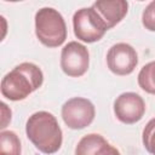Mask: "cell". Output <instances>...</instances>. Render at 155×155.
I'll return each instance as SVG.
<instances>
[{
	"label": "cell",
	"mask_w": 155,
	"mask_h": 155,
	"mask_svg": "<svg viewBox=\"0 0 155 155\" xmlns=\"http://www.w3.org/2000/svg\"><path fill=\"white\" fill-rule=\"evenodd\" d=\"M25 133L33 145L41 153H57L63 142V132L56 116L41 110L31 114L25 124Z\"/></svg>",
	"instance_id": "1"
},
{
	"label": "cell",
	"mask_w": 155,
	"mask_h": 155,
	"mask_svg": "<svg viewBox=\"0 0 155 155\" xmlns=\"http://www.w3.org/2000/svg\"><path fill=\"white\" fill-rule=\"evenodd\" d=\"M90 67V52L78 41L68 42L61 52V68L70 78L82 76Z\"/></svg>",
	"instance_id": "6"
},
{
	"label": "cell",
	"mask_w": 155,
	"mask_h": 155,
	"mask_svg": "<svg viewBox=\"0 0 155 155\" xmlns=\"http://www.w3.org/2000/svg\"><path fill=\"white\" fill-rule=\"evenodd\" d=\"M107 64L109 70L115 75H130L138 64V54L130 44L117 42L108 50Z\"/></svg>",
	"instance_id": "7"
},
{
	"label": "cell",
	"mask_w": 155,
	"mask_h": 155,
	"mask_svg": "<svg viewBox=\"0 0 155 155\" xmlns=\"http://www.w3.org/2000/svg\"><path fill=\"white\" fill-rule=\"evenodd\" d=\"M75 155H121V154L103 136L98 133H90L84 136L79 140L75 148Z\"/></svg>",
	"instance_id": "10"
},
{
	"label": "cell",
	"mask_w": 155,
	"mask_h": 155,
	"mask_svg": "<svg viewBox=\"0 0 155 155\" xmlns=\"http://www.w3.org/2000/svg\"><path fill=\"white\" fill-rule=\"evenodd\" d=\"M35 35L46 47H58L67 39L63 16L52 7H42L35 13Z\"/></svg>",
	"instance_id": "3"
},
{
	"label": "cell",
	"mask_w": 155,
	"mask_h": 155,
	"mask_svg": "<svg viewBox=\"0 0 155 155\" xmlns=\"http://www.w3.org/2000/svg\"><path fill=\"white\" fill-rule=\"evenodd\" d=\"M64 124L71 130H82L92 124L96 116L93 103L84 97H73L68 99L61 110Z\"/></svg>",
	"instance_id": "5"
},
{
	"label": "cell",
	"mask_w": 155,
	"mask_h": 155,
	"mask_svg": "<svg viewBox=\"0 0 155 155\" xmlns=\"http://www.w3.org/2000/svg\"><path fill=\"white\" fill-rule=\"evenodd\" d=\"M73 28L75 36L87 44L99 41L108 30L102 17L91 7H82L73 16Z\"/></svg>",
	"instance_id": "4"
},
{
	"label": "cell",
	"mask_w": 155,
	"mask_h": 155,
	"mask_svg": "<svg viewBox=\"0 0 155 155\" xmlns=\"http://www.w3.org/2000/svg\"><path fill=\"white\" fill-rule=\"evenodd\" d=\"M1 125H0V128L1 131H4V128L7 127V125L11 122V116H12V111L11 109L6 105V103L1 102Z\"/></svg>",
	"instance_id": "15"
},
{
	"label": "cell",
	"mask_w": 155,
	"mask_h": 155,
	"mask_svg": "<svg viewBox=\"0 0 155 155\" xmlns=\"http://www.w3.org/2000/svg\"><path fill=\"white\" fill-rule=\"evenodd\" d=\"M22 147L19 137L13 131L0 132V155H21Z\"/></svg>",
	"instance_id": "11"
},
{
	"label": "cell",
	"mask_w": 155,
	"mask_h": 155,
	"mask_svg": "<svg viewBox=\"0 0 155 155\" xmlns=\"http://www.w3.org/2000/svg\"><path fill=\"white\" fill-rule=\"evenodd\" d=\"M139 87L150 94H155V61L147 63L138 73Z\"/></svg>",
	"instance_id": "12"
},
{
	"label": "cell",
	"mask_w": 155,
	"mask_h": 155,
	"mask_svg": "<svg viewBox=\"0 0 155 155\" xmlns=\"http://www.w3.org/2000/svg\"><path fill=\"white\" fill-rule=\"evenodd\" d=\"M42 82V70L31 62H23L2 78L0 91L6 99L17 102L25 99L30 93L41 87Z\"/></svg>",
	"instance_id": "2"
},
{
	"label": "cell",
	"mask_w": 155,
	"mask_h": 155,
	"mask_svg": "<svg viewBox=\"0 0 155 155\" xmlns=\"http://www.w3.org/2000/svg\"><path fill=\"white\" fill-rule=\"evenodd\" d=\"M142 23L149 31H155V0L149 2L142 13Z\"/></svg>",
	"instance_id": "14"
},
{
	"label": "cell",
	"mask_w": 155,
	"mask_h": 155,
	"mask_svg": "<svg viewBox=\"0 0 155 155\" xmlns=\"http://www.w3.org/2000/svg\"><path fill=\"white\" fill-rule=\"evenodd\" d=\"M94 11L102 17L108 30L120 23L128 11V2L125 0H99L92 4Z\"/></svg>",
	"instance_id": "9"
},
{
	"label": "cell",
	"mask_w": 155,
	"mask_h": 155,
	"mask_svg": "<svg viewBox=\"0 0 155 155\" xmlns=\"http://www.w3.org/2000/svg\"><path fill=\"white\" fill-rule=\"evenodd\" d=\"M142 140L145 150L149 154L155 155V117L149 120L145 125L142 133Z\"/></svg>",
	"instance_id": "13"
},
{
	"label": "cell",
	"mask_w": 155,
	"mask_h": 155,
	"mask_svg": "<svg viewBox=\"0 0 155 155\" xmlns=\"http://www.w3.org/2000/svg\"><path fill=\"white\" fill-rule=\"evenodd\" d=\"M145 108L144 99L136 92H124L114 101V114L120 122L126 125L142 120Z\"/></svg>",
	"instance_id": "8"
}]
</instances>
